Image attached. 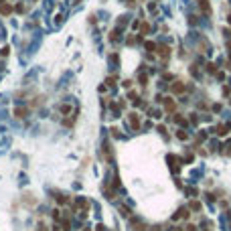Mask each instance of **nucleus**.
I'll use <instances>...</instances> for the list:
<instances>
[{"label": "nucleus", "mask_w": 231, "mask_h": 231, "mask_svg": "<svg viewBox=\"0 0 231 231\" xmlns=\"http://www.w3.org/2000/svg\"><path fill=\"white\" fill-rule=\"evenodd\" d=\"M166 109H168V111H172V109H174V101H172L170 97H166Z\"/></svg>", "instance_id": "obj_8"}, {"label": "nucleus", "mask_w": 231, "mask_h": 231, "mask_svg": "<svg viewBox=\"0 0 231 231\" xmlns=\"http://www.w3.org/2000/svg\"><path fill=\"white\" fill-rule=\"evenodd\" d=\"M130 124L134 130H138V126H140V122H138V113H130Z\"/></svg>", "instance_id": "obj_2"}, {"label": "nucleus", "mask_w": 231, "mask_h": 231, "mask_svg": "<svg viewBox=\"0 0 231 231\" xmlns=\"http://www.w3.org/2000/svg\"><path fill=\"white\" fill-rule=\"evenodd\" d=\"M176 138H178V140H187V138H189V134L184 132V130H178V132H176Z\"/></svg>", "instance_id": "obj_5"}, {"label": "nucleus", "mask_w": 231, "mask_h": 231, "mask_svg": "<svg viewBox=\"0 0 231 231\" xmlns=\"http://www.w3.org/2000/svg\"><path fill=\"white\" fill-rule=\"evenodd\" d=\"M199 6H201V10H203V12L211 14V4H209V0H199Z\"/></svg>", "instance_id": "obj_1"}, {"label": "nucleus", "mask_w": 231, "mask_h": 231, "mask_svg": "<svg viewBox=\"0 0 231 231\" xmlns=\"http://www.w3.org/2000/svg\"><path fill=\"white\" fill-rule=\"evenodd\" d=\"M140 31H142V33H148V25H146V22H142V25H140Z\"/></svg>", "instance_id": "obj_11"}, {"label": "nucleus", "mask_w": 231, "mask_h": 231, "mask_svg": "<svg viewBox=\"0 0 231 231\" xmlns=\"http://www.w3.org/2000/svg\"><path fill=\"white\" fill-rule=\"evenodd\" d=\"M0 2H2V0H0Z\"/></svg>", "instance_id": "obj_16"}, {"label": "nucleus", "mask_w": 231, "mask_h": 231, "mask_svg": "<svg viewBox=\"0 0 231 231\" xmlns=\"http://www.w3.org/2000/svg\"><path fill=\"white\" fill-rule=\"evenodd\" d=\"M63 229H65V231H69V229H71V225H69V221H63Z\"/></svg>", "instance_id": "obj_12"}, {"label": "nucleus", "mask_w": 231, "mask_h": 231, "mask_svg": "<svg viewBox=\"0 0 231 231\" xmlns=\"http://www.w3.org/2000/svg\"><path fill=\"white\" fill-rule=\"evenodd\" d=\"M10 12H12V6H8V4L0 6V14H10Z\"/></svg>", "instance_id": "obj_3"}, {"label": "nucleus", "mask_w": 231, "mask_h": 231, "mask_svg": "<svg viewBox=\"0 0 231 231\" xmlns=\"http://www.w3.org/2000/svg\"><path fill=\"white\" fill-rule=\"evenodd\" d=\"M172 91H174V93H182L184 85H182V83H174V85H172Z\"/></svg>", "instance_id": "obj_4"}, {"label": "nucleus", "mask_w": 231, "mask_h": 231, "mask_svg": "<svg viewBox=\"0 0 231 231\" xmlns=\"http://www.w3.org/2000/svg\"><path fill=\"white\" fill-rule=\"evenodd\" d=\"M14 113H16V118H22V115L27 113V109H25V107H16V109H14Z\"/></svg>", "instance_id": "obj_6"}, {"label": "nucleus", "mask_w": 231, "mask_h": 231, "mask_svg": "<svg viewBox=\"0 0 231 231\" xmlns=\"http://www.w3.org/2000/svg\"><path fill=\"white\" fill-rule=\"evenodd\" d=\"M120 213H122L124 217H128V215H130V209H128V207H124V205H120Z\"/></svg>", "instance_id": "obj_9"}, {"label": "nucleus", "mask_w": 231, "mask_h": 231, "mask_svg": "<svg viewBox=\"0 0 231 231\" xmlns=\"http://www.w3.org/2000/svg\"><path fill=\"white\" fill-rule=\"evenodd\" d=\"M191 209H193V211H199V209H201V203H197V201L191 203Z\"/></svg>", "instance_id": "obj_10"}, {"label": "nucleus", "mask_w": 231, "mask_h": 231, "mask_svg": "<svg viewBox=\"0 0 231 231\" xmlns=\"http://www.w3.org/2000/svg\"><path fill=\"white\" fill-rule=\"evenodd\" d=\"M154 47H156V45H154V43H146V49H148V51H152Z\"/></svg>", "instance_id": "obj_13"}, {"label": "nucleus", "mask_w": 231, "mask_h": 231, "mask_svg": "<svg viewBox=\"0 0 231 231\" xmlns=\"http://www.w3.org/2000/svg\"><path fill=\"white\" fill-rule=\"evenodd\" d=\"M158 53H160V57H164V59H166V57H168V47H164V45H162Z\"/></svg>", "instance_id": "obj_7"}, {"label": "nucleus", "mask_w": 231, "mask_h": 231, "mask_svg": "<svg viewBox=\"0 0 231 231\" xmlns=\"http://www.w3.org/2000/svg\"><path fill=\"white\" fill-rule=\"evenodd\" d=\"M189 231H195V227H193V225H189Z\"/></svg>", "instance_id": "obj_14"}, {"label": "nucleus", "mask_w": 231, "mask_h": 231, "mask_svg": "<svg viewBox=\"0 0 231 231\" xmlns=\"http://www.w3.org/2000/svg\"><path fill=\"white\" fill-rule=\"evenodd\" d=\"M229 22H231V16H229Z\"/></svg>", "instance_id": "obj_15"}]
</instances>
